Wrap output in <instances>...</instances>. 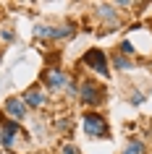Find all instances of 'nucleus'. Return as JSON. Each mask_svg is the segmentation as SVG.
<instances>
[{"label": "nucleus", "instance_id": "10", "mask_svg": "<svg viewBox=\"0 0 152 154\" xmlns=\"http://www.w3.org/2000/svg\"><path fill=\"white\" fill-rule=\"evenodd\" d=\"M97 16L102 18V21H108L110 26L118 24V18H115V11H113V5H97Z\"/></svg>", "mask_w": 152, "mask_h": 154}, {"label": "nucleus", "instance_id": "15", "mask_svg": "<svg viewBox=\"0 0 152 154\" xmlns=\"http://www.w3.org/2000/svg\"><path fill=\"white\" fill-rule=\"evenodd\" d=\"M0 63H3V55H0Z\"/></svg>", "mask_w": 152, "mask_h": 154}, {"label": "nucleus", "instance_id": "11", "mask_svg": "<svg viewBox=\"0 0 152 154\" xmlns=\"http://www.w3.org/2000/svg\"><path fill=\"white\" fill-rule=\"evenodd\" d=\"M131 65H134V63H131V57L121 55V52L115 55V68H118V71H126V68H131Z\"/></svg>", "mask_w": 152, "mask_h": 154}, {"label": "nucleus", "instance_id": "8", "mask_svg": "<svg viewBox=\"0 0 152 154\" xmlns=\"http://www.w3.org/2000/svg\"><path fill=\"white\" fill-rule=\"evenodd\" d=\"M45 84H47V89H53V91L66 89V86H68V76H66L60 68H50V71H45Z\"/></svg>", "mask_w": 152, "mask_h": 154}, {"label": "nucleus", "instance_id": "13", "mask_svg": "<svg viewBox=\"0 0 152 154\" xmlns=\"http://www.w3.org/2000/svg\"><path fill=\"white\" fill-rule=\"evenodd\" d=\"M121 55H134V45H131V42H123V45H121Z\"/></svg>", "mask_w": 152, "mask_h": 154}, {"label": "nucleus", "instance_id": "5", "mask_svg": "<svg viewBox=\"0 0 152 154\" xmlns=\"http://www.w3.org/2000/svg\"><path fill=\"white\" fill-rule=\"evenodd\" d=\"M26 110L29 107L24 105V99L21 97H8L5 102H3V115L8 118V120H13V123H21L26 118Z\"/></svg>", "mask_w": 152, "mask_h": 154}, {"label": "nucleus", "instance_id": "3", "mask_svg": "<svg viewBox=\"0 0 152 154\" xmlns=\"http://www.w3.org/2000/svg\"><path fill=\"white\" fill-rule=\"evenodd\" d=\"M18 136H24V133H21V125L13 123V120H8V118H3V120H0V146H3V149H13Z\"/></svg>", "mask_w": 152, "mask_h": 154}, {"label": "nucleus", "instance_id": "14", "mask_svg": "<svg viewBox=\"0 0 152 154\" xmlns=\"http://www.w3.org/2000/svg\"><path fill=\"white\" fill-rule=\"evenodd\" d=\"M142 102H144L142 94H134V97H131V105H142Z\"/></svg>", "mask_w": 152, "mask_h": 154}, {"label": "nucleus", "instance_id": "6", "mask_svg": "<svg viewBox=\"0 0 152 154\" xmlns=\"http://www.w3.org/2000/svg\"><path fill=\"white\" fill-rule=\"evenodd\" d=\"M73 26L71 24H63V26H50V24H40L37 26V37L40 39H66V37H71Z\"/></svg>", "mask_w": 152, "mask_h": 154}, {"label": "nucleus", "instance_id": "7", "mask_svg": "<svg viewBox=\"0 0 152 154\" xmlns=\"http://www.w3.org/2000/svg\"><path fill=\"white\" fill-rule=\"evenodd\" d=\"M21 99H24L26 107H34V110H40V107L47 105V94H45V89H42V86H32V89H26Z\"/></svg>", "mask_w": 152, "mask_h": 154}, {"label": "nucleus", "instance_id": "4", "mask_svg": "<svg viewBox=\"0 0 152 154\" xmlns=\"http://www.w3.org/2000/svg\"><path fill=\"white\" fill-rule=\"evenodd\" d=\"M81 63L87 65V68H92L95 73H100V76H108L110 73V63H108V57H105L102 50H89L87 55L81 57Z\"/></svg>", "mask_w": 152, "mask_h": 154}, {"label": "nucleus", "instance_id": "2", "mask_svg": "<svg viewBox=\"0 0 152 154\" xmlns=\"http://www.w3.org/2000/svg\"><path fill=\"white\" fill-rule=\"evenodd\" d=\"M81 128H84V136H89V138L110 136V125L105 120V115H100V112H84L81 115Z\"/></svg>", "mask_w": 152, "mask_h": 154}, {"label": "nucleus", "instance_id": "12", "mask_svg": "<svg viewBox=\"0 0 152 154\" xmlns=\"http://www.w3.org/2000/svg\"><path fill=\"white\" fill-rule=\"evenodd\" d=\"M58 154H81V152H79V149H76V146H73V144H63V146H60V152H58Z\"/></svg>", "mask_w": 152, "mask_h": 154}, {"label": "nucleus", "instance_id": "1", "mask_svg": "<svg viewBox=\"0 0 152 154\" xmlns=\"http://www.w3.org/2000/svg\"><path fill=\"white\" fill-rule=\"evenodd\" d=\"M105 97H108V89H105L100 81H95V79H84L79 86V99L81 105L87 107H100L105 102Z\"/></svg>", "mask_w": 152, "mask_h": 154}, {"label": "nucleus", "instance_id": "9", "mask_svg": "<svg viewBox=\"0 0 152 154\" xmlns=\"http://www.w3.org/2000/svg\"><path fill=\"white\" fill-rule=\"evenodd\" d=\"M121 154H147V144H144L142 138H128L126 141V146H123V152Z\"/></svg>", "mask_w": 152, "mask_h": 154}]
</instances>
